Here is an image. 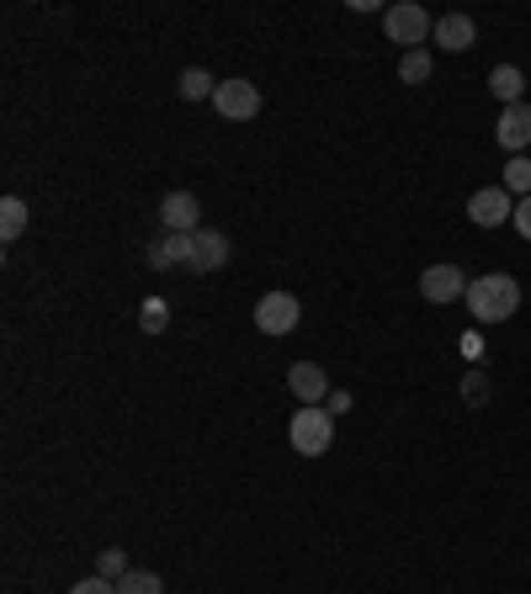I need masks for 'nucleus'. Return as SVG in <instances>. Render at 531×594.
Wrapping results in <instances>:
<instances>
[{
  "label": "nucleus",
  "mask_w": 531,
  "mask_h": 594,
  "mask_svg": "<svg viewBox=\"0 0 531 594\" xmlns=\"http://www.w3.org/2000/svg\"><path fill=\"white\" fill-rule=\"evenodd\" d=\"M288 387H292V399H298L303 409L330 399V377H324V366H314V361H292V366H288Z\"/></svg>",
  "instance_id": "nucleus-9"
},
{
  "label": "nucleus",
  "mask_w": 531,
  "mask_h": 594,
  "mask_svg": "<svg viewBox=\"0 0 531 594\" xmlns=\"http://www.w3.org/2000/svg\"><path fill=\"white\" fill-rule=\"evenodd\" d=\"M462 399H468L473 409L489 404V377H483V372H468V377H462Z\"/></svg>",
  "instance_id": "nucleus-22"
},
{
  "label": "nucleus",
  "mask_w": 531,
  "mask_h": 594,
  "mask_svg": "<svg viewBox=\"0 0 531 594\" xmlns=\"http://www.w3.org/2000/svg\"><path fill=\"white\" fill-rule=\"evenodd\" d=\"M431 17L414 6V0H399V6H388L383 11V32H388V43H399L404 53H414V48L431 38Z\"/></svg>",
  "instance_id": "nucleus-3"
},
{
  "label": "nucleus",
  "mask_w": 531,
  "mask_h": 594,
  "mask_svg": "<svg viewBox=\"0 0 531 594\" xmlns=\"http://www.w3.org/2000/svg\"><path fill=\"white\" fill-rule=\"evenodd\" d=\"M192 244H197V234H166V239H154V244H149V265H154V271H170V265H192Z\"/></svg>",
  "instance_id": "nucleus-13"
},
{
  "label": "nucleus",
  "mask_w": 531,
  "mask_h": 594,
  "mask_svg": "<svg viewBox=\"0 0 531 594\" xmlns=\"http://www.w3.org/2000/svg\"><path fill=\"white\" fill-rule=\"evenodd\" d=\"M420 298H425V303H458V298H468L462 265H425V271H420Z\"/></svg>",
  "instance_id": "nucleus-7"
},
{
  "label": "nucleus",
  "mask_w": 531,
  "mask_h": 594,
  "mask_svg": "<svg viewBox=\"0 0 531 594\" xmlns=\"http://www.w3.org/2000/svg\"><path fill=\"white\" fill-rule=\"evenodd\" d=\"M213 107H218V118H229V122H250L256 112H261V91H256L250 80H218Z\"/></svg>",
  "instance_id": "nucleus-5"
},
{
  "label": "nucleus",
  "mask_w": 531,
  "mask_h": 594,
  "mask_svg": "<svg viewBox=\"0 0 531 594\" xmlns=\"http://www.w3.org/2000/svg\"><path fill=\"white\" fill-rule=\"evenodd\" d=\"M510 223H515V234H521V239H531V197H521V202H515V218H510Z\"/></svg>",
  "instance_id": "nucleus-24"
},
{
  "label": "nucleus",
  "mask_w": 531,
  "mask_h": 594,
  "mask_svg": "<svg viewBox=\"0 0 531 594\" xmlns=\"http://www.w3.org/2000/svg\"><path fill=\"white\" fill-rule=\"evenodd\" d=\"M176 91L187 95V101H208V95H218V80H213L208 70H181Z\"/></svg>",
  "instance_id": "nucleus-16"
},
{
  "label": "nucleus",
  "mask_w": 531,
  "mask_h": 594,
  "mask_svg": "<svg viewBox=\"0 0 531 594\" xmlns=\"http://www.w3.org/2000/svg\"><path fill=\"white\" fill-rule=\"evenodd\" d=\"M288 441H292V452L298 456H324L330 446H335V414L324 404H309V409H298L288 420Z\"/></svg>",
  "instance_id": "nucleus-2"
},
{
  "label": "nucleus",
  "mask_w": 531,
  "mask_h": 594,
  "mask_svg": "<svg viewBox=\"0 0 531 594\" xmlns=\"http://www.w3.org/2000/svg\"><path fill=\"white\" fill-rule=\"evenodd\" d=\"M324 409H330V414H345V409H351V393H345V387H330Z\"/></svg>",
  "instance_id": "nucleus-25"
},
{
  "label": "nucleus",
  "mask_w": 531,
  "mask_h": 594,
  "mask_svg": "<svg viewBox=\"0 0 531 594\" xmlns=\"http://www.w3.org/2000/svg\"><path fill=\"white\" fill-rule=\"evenodd\" d=\"M229 255H234V244H229L223 229H197V244H192V271L197 276H202V271H223Z\"/></svg>",
  "instance_id": "nucleus-11"
},
{
  "label": "nucleus",
  "mask_w": 531,
  "mask_h": 594,
  "mask_svg": "<svg viewBox=\"0 0 531 594\" xmlns=\"http://www.w3.org/2000/svg\"><path fill=\"white\" fill-rule=\"evenodd\" d=\"M468 313L479 319V324H500V319H510V313L521 309V282L515 276H505V271H489V276H479V282H468Z\"/></svg>",
  "instance_id": "nucleus-1"
},
{
  "label": "nucleus",
  "mask_w": 531,
  "mask_h": 594,
  "mask_svg": "<svg viewBox=\"0 0 531 594\" xmlns=\"http://www.w3.org/2000/svg\"><path fill=\"white\" fill-rule=\"evenodd\" d=\"M468 218H473L479 229H500V223L515 218V197H510L505 187H479L468 197Z\"/></svg>",
  "instance_id": "nucleus-6"
},
{
  "label": "nucleus",
  "mask_w": 531,
  "mask_h": 594,
  "mask_svg": "<svg viewBox=\"0 0 531 594\" xmlns=\"http://www.w3.org/2000/svg\"><path fill=\"white\" fill-rule=\"evenodd\" d=\"M118 594H166V584H160V573L128 568V573L118 578Z\"/></svg>",
  "instance_id": "nucleus-17"
},
{
  "label": "nucleus",
  "mask_w": 531,
  "mask_h": 594,
  "mask_svg": "<svg viewBox=\"0 0 531 594\" xmlns=\"http://www.w3.org/2000/svg\"><path fill=\"white\" fill-rule=\"evenodd\" d=\"M70 594H118V584H112V578H101V573H91V578H80Z\"/></svg>",
  "instance_id": "nucleus-23"
},
{
  "label": "nucleus",
  "mask_w": 531,
  "mask_h": 594,
  "mask_svg": "<svg viewBox=\"0 0 531 594\" xmlns=\"http://www.w3.org/2000/svg\"><path fill=\"white\" fill-rule=\"evenodd\" d=\"M160 223H166V234H197L202 229V202H197L192 191H166Z\"/></svg>",
  "instance_id": "nucleus-8"
},
{
  "label": "nucleus",
  "mask_w": 531,
  "mask_h": 594,
  "mask_svg": "<svg viewBox=\"0 0 531 594\" xmlns=\"http://www.w3.org/2000/svg\"><path fill=\"white\" fill-rule=\"evenodd\" d=\"M399 80H404V85H425V80H431V53H425V48L404 53V59H399Z\"/></svg>",
  "instance_id": "nucleus-18"
},
{
  "label": "nucleus",
  "mask_w": 531,
  "mask_h": 594,
  "mask_svg": "<svg viewBox=\"0 0 531 594\" xmlns=\"http://www.w3.org/2000/svg\"><path fill=\"white\" fill-rule=\"evenodd\" d=\"M166 324H170V309L160 303V298H149L144 309H139V330H144V334H166Z\"/></svg>",
  "instance_id": "nucleus-20"
},
{
  "label": "nucleus",
  "mask_w": 531,
  "mask_h": 594,
  "mask_svg": "<svg viewBox=\"0 0 531 594\" xmlns=\"http://www.w3.org/2000/svg\"><path fill=\"white\" fill-rule=\"evenodd\" d=\"M505 191L515 197V202H521V197H531V160H527V154H515V160L505 165Z\"/></svg>",
  "instance_id": "nucleus-19"
},
{
  "label": "nucleus",
  "mask_w": 531,
  "mask_h": 594,
  "mask_svg": "<svg viewBox=\"0 0 531 594\" xmlns=\"http://www.w3.org/2000/svg\"><path fill=\"white\" fill-rule=\"evenodd\" d=\"M97 573H101V578H112V584H118L122 573H128V552H122V547H107V552L97 557Z\"/></svg>",
  "instance_id": "nucleus-21"
},
{
  "label": "nucleus",
  "mask_w": 531,
  "mask_h": 594,
  "mask_svg": "<svg viewBox=\"0 0 531 594\" xmlns=\"http://www.w3.org/2000/svg\"><path fill=\"white\" fill-rule=\"evenodd\" d=\"M22 234H27V202L22 197H6V202H0V239L17 244Z\"/></svg>",
  "instance_id": "nucleus-15"
},
{
  "label": "nucleus",
  "mask_w": 531,
  "mask_h": 594,
  "mask_svg": "<svg viewBox=\"0 0 531 594\" xmlns=\"http://www.w3.org/2000/svg\"><path fill=\"white\" fill-rule=\"evenodd\" d=\"M298 319H303V303L292 292H266L261 303H256V330L271 334V340H288L298 330Z\"/></svg>",
  "instance_id": "nucleus-4"
},
{
  "label": "nucleus",
  "mask_w": 531,
  "mask_h": 594,
  "mask_svg": "<svg viewBox=\"0 0 531 594\" xmlns=\"http://www.w3.org/2000/svg\"><path fill=\"white\" fill-rule=\"evenodd\" d=\"M489 91L500 95L505 107H515V101H527V74L515 70V64H494L489 70Z\"/></svg>",
  "instance_id": "nucleus-14"
},
{
  "label": "nucleus",
  "mask_w": 531,
  "mask_h": 594,
  "mask_svg": "<svg viewBox=\"0 0 531 594\" xmlns=\"http://www.w3.org/2000/svg\"><path fill=\"white\" fill-rule=\"evenodd\" d=\"M494 139H500V149H510V154H521L531 143V101H515V107H500V122H494Z\"/></svg>",
  "instance_id": "nucleus-10"
},
{
  "label": "nucleus",
  "mask_w": 531,
  "mask_h": 594,
  "mask_svg": "<svg viewBox=\"0 0 531 594\" xmlns=\"http://www.w3.org/2000/svg\"><path fill=\"white\" fill-rule=\"evenodd\" d=\"M462 356H468V361L483 356V340H479V334H462Z\"/></svg>",
  "instance_id": "nucleus-26"
},
{
  "label": "nucleus",
  "mask_w": 531,
  "mask_h": 594,
  "mask_svg": "<svg viewBox=\"0 0 531 594\" xmlns=\"http://www.w3.org/2000/svg\"><path fill=\"white\" fill-rule=\"evenodd\" d=\"M431 38L447 48V53H468V48L479 43V27H473V17H462V11H447V17H435Z\"/></svg>",
  "instance_id": "nucleus-12"
}]
</instances>
